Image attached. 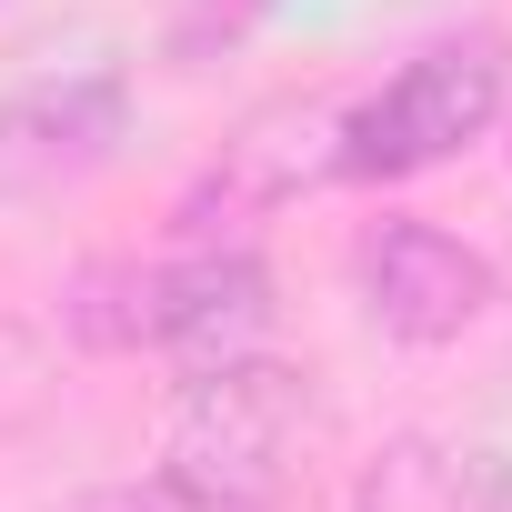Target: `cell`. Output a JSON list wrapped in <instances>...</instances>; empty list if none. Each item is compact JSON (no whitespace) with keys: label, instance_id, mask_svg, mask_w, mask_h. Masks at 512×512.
Returning <instances> with one entry per match:
<instances>
[{"label":"cell","instance_id":"cell-7","mask_svg":"<svg viewBox=\"0 0 512 512\" xmlns=\"http://www.w3.org/2000/svg\"><path fill=\"white\" fill-rule=\"evenodd\" d=\"M362 512H472V462H452L442 442H392L362 472Z\"/></svg>","mask_w":512,"mask_h":512},{"label":"cell","instance_id":"cell-5","mask_svg":"<svg viewBox=\"0 0 512 512\" xmlns=\"http://www.w3.org/2000/svg\"><path fill=\"white\" fill-rule=\"evenodd\" d=\"M121 111H131L121 71H61V81L21 91L0 111V201H31V191L101 171L111 141H121Z\"/></svg>","mask_w":512,"mask_h":512},{"label":"cell","instance_id":"cell-2","mask_svg":"<svg viewBox=\"0 0 512 512\" xmlns=\"http://www.w3.org/2000/svg\"><path fill=\"white\" fill-rule=\"evenodd\" d=\"M502 91H512V41L502 31H452V41L412 51L332 131V171H352V181H412V171L452 161L462 141H482L502 121Z\"/></svg>","mask_w":512,"mask_h":512},{"label":"cell","instance_id":"cell-9","mask_svg":"<svg viewBox=\"0 0 512 512\" xmlns=\"http://www.w3.org/2000/svg\"><path fill=\"white\" fill-rule=\"evenodd\" d=\"M71 332H81L91 352H131V342H141V272H91V282L71 292Z\"/></svg>","mask_w":512,"mask_h":512},{"label":"cell","instance_id":"cell-6","mask_svg":"<svg viewBox=\"0 0 512 512\" xmlns=\"http://www.w3.org/2000/svg\"><path fill=\"white\" fill-rule=\"evenodd\" d=\"M342 121H322V111H262L241 141H221V161L181 191V231L191 241H211V231H241V221H262V211H282L312 171H332V141Z\"/></svg>","mask_w":512,"mask_h":512},{"label":"cell","instance_id":"cell-1","mask_svg":"<svg viewBox=\"0 0 512 512\" xmlns=\"http://www.w3.org/2000/svg\"><path fill=\"white\" fill-rule=\"evenodd\" d=\"M302 442H312V372L241 352V362L191 372V392L161 432L151 492L171 512H272L302 472Z\"/></svg>","mask_w":512,"mask_h":512},{"label":"cell","instance_id":"cell-10","mask_svg":"<svg viewBox=\"0 0 512 512\" xmlns=\"http://www.w3.org/2000/svg\"><path fill=\"white\" fill-rule=\"evenodd\" d=\"M61 512H171L161 492H141V482H101V492H71Z\"/></svg>","mask_w":512,"mask_h":512},{"label":"cell","instance_id":"cell-4","mask_svg":"<svg viewBox=\"0 0 512 512\" xmlns=\"http://www.w3.org/2000/svg\"><path fill=\"white\" fill-rule=\"evenodd\" d=\"M262 322H272V272L251 251H191L171 272H141V342L171 352L181 372L262 352Z\"/></svg>","mask_w":512,"mask_h":512},{"label":"cell","instance_id":"cell-8","mask_svg":"<svg viewBox=\"0 0 512 512\" xmlns=\"http://www.w3.org/2000/svg\"><path fill=\"white\" fill-rule=\"evenodd\" d=\"M262 21H272V0H181V21H171L161 61H171V71H211L221 51H241Z\"/></svg>","mask_w":512,"mask_h":512},{"label":"cell","instance_id":"cell-3","mask_svg":"<svg viewBox=\"0 0 512 512\" xmlns=\"http://www.w3.org/2000/svg\"><path fill=\"white\" fill-rule=\"evenodd\" d=\"M352 282H362V312H372L392 342H462V332L492 312V262H482L472 241L432 231V221H382V231H362Z\"/></svg>","mask_w":512,"mask_h":512}]
</instances>
